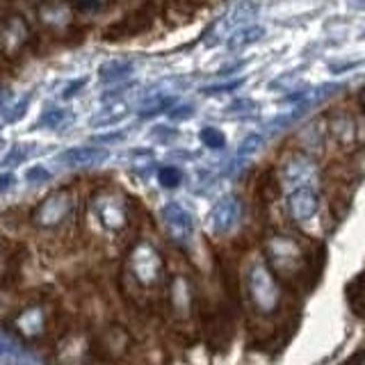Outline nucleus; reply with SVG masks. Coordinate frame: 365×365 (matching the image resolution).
I'll return each mask as SVG.
<instances>
[{
  "instance_id": "f257e3e1",
  "label": "nucleus",
  "mask_w": 365,
  "mask_h": 365,
  "mask_svg": "<svg viewBox=\"0 0 365 365\" xmlns=\"http://www.w3.org/2000/svg\"><path fill=\"white\" fill-rule=\"evenodd\" d=\"M247 290L251 302H254L256 311L262 315H272L279 308L281 292L279 285L274 281L272 272L262 265V262H254L247 272Z\"/></svg>"
},
{
  "instance_id": "f03ea898",
  "label": "nucleus",
  "mask_w": 365,
  "mask_h": 365,
  "mask_svg": "<svg viewBox=\"0 0 365 365\" xmlns=\"http://www.w3.org/2000/svg\"><path fill=\"white\" fill-rule=\"evenodd\" d=\"M130 269L142 285H155L163 279V256L148 242H140L130 251Z\"/></svg>"
},
{
  "instance_id": "7ed1b4c3",
  "label": "nucleus",
  "mask_w": 365,
  "mask_h": 365,
  "mask_svg": "<svg viewBox=\"0 0 365 365\" xmlns=\"http://www.w3.org/2000/svg\"><path fill=\"white\" fill-rule=\"evenodd\" d=\"M267 258L281 274H294L304 265V251L288 235H274L267 242Z\"/></svg>"
},
{
  "instance_id": "20e7f679",
  "label": "nucleus",
  "mask_w": 365,
  "mask_h": 365,
  "mask_svg": "<svg viewBox=\"0 0 365 365\" xmlns=\"http://www.w3.org/2000/svg\"><path fill=\"white\" fill-rule=\"evenodd\" d=\"M163 224L169 237L178 245H190L194 235V220L180 203H167L163 208Z\"/></svg>"
},
{
  "instance_id": "39448f33",
  "label": "nucleus",
  "mask_w": 365,
  "mask_h": 365,
  "mask_svg": "<svg viewBox=\"0 0 365 365\" xmlns=\"http://www.w3.org/2000/svg\"><path fill=\"white\" fill-rule=\"evenodd\" d=\"M94 212L101 220L103 226L117 228L125 226V220H128V210H125V201L121 197H114V194H101V197L94 201Z\"/></svg>"
},
{
  "instance_id": "423d86ee",
  "label": "nucleus",
  "mask_w": 365,
  "mask_h": 365,
  "mask_svg": "<svg viewBox=\"0 0 365 365\" xmlns=\"http://www.w3.org/2000/svg\"><path fill=\"white\" fill-rule=\"evenodd\" d=\"M71 208H73V199L68 197V192H57L46 199L41 203V208L34 212V222L41 226H55L62 220H66Z\"/></svg>"
},
{
  "instance_id": "0eeeda50",
  "label": "nucleus",
  "mask_w": 365,
  "mask_h": 365,
  "mask_svg": "<svg viewBox=\"0 0 365 365\" xmlns=\"http://www.w3.org/2000/svg\"><path fill=\"white\" fill-rule=\"evenodd\" d=\"M237 222H240V203H237L235 197L222 199L210 210V217H208V224L212 228V233H217V235L231 233L233 228L237 226Z\"/></svg>"
},
{
  "instance_id": "6e6552de",
  "label": "nucleus",
  "mask_w": 365,
  "mask_h": 365,
  "mask_svg": "<svg viewBox=\"0 0 365 365\" xmlns=\"http://www.w3.org/2000/svg\"><path fill=\"white\" fill-rule=\"evenodd\" d=\"M281 176H283L285 185H290L294 190H302V187H308V182H311L313 178H317V169H315L311 158L294 155L285 163Z\"/></svg>"
},
{
  "instance_id": "1a4fd4ad",
  "label": "nucleus",
  "mask_w": 365,
  "mask_h": 365,
  "mask_svg": "<svg viewBox=\"0 0 365 365\" xmlns=\"http://www.w3.org/2000/svg\"><path fill=\"white\" fill-rule=\"evenodd\" d=\"M317 194L311 187H302V190H292L290 197H288V212L294 222H308L313 220L315 212H317Z\"/></svg>"
},
{
  "instance_id": "9d476101",
  "label": "nucleus",
  "mask_w": 365,
  "mask_h": 365,
  "mask_svg": "<svg viewBox=\"0 0 365 365\" xmlns=\"http://www.w3.org/2000/svg\"><path fill=\"white\" fill-rule=\"evenodd\" d=\"M108 158L106 148H98V146H78L71 148V151L62 153V163L68 167H91V165H98L103 160Z\"/></svg>"
},
{
  "instance_id": "9b49d317",
  "label": "nucleus",
  "mask_w": 365,
  "mask_h": 365,
  "mask_svg": "<svg viewBox=\"0 0 365 365\" xmlns=\"http://www.w3.org/2000/svg\"><path fill=\"white\" fill-rule=\"evenodd\" d=\"M169 297H171V308L176 311V315L187 317L190 308H192V290H190V283L185 277H174Z\"/></svg>"
},
{
  "instance_id": "f8f14e48",
  "label": "nucleus",
  "mask_w": 365,
  "mask_h": 365,
  "mask_svg": "<svg viewBox=\"0 0 365 365\" xmlns=\"http://www.w3.org/2000/svg\"><path fill=\"white\" fill-rule=\"evenodd\" d=\"M262 34H265V28L260 26H247L242 30L235 32V37L228 39V48L231 51H240V48H247L249 43H256Z\"/></svg>"
},
{
  "instance_id": "ddd939ff",
  "label": "nucleus",
  "mask_w": 365,
  "mask_h": 365,
  "mask_svg": "<svg viewBox=\"0 0 365 365\" xmlns=\"http://www.w3.org/2000/svg\"><path fill=\"white\" fill-rule=\"evenodd\" d=\"M331 133L338 140V144L347 146L354 142V121L347 117V114H340L334 121H331Z\"/></svg>"
},
{
  "instance_id": "4468645a",
  "label": "nucleus",
  "mask_w": 365,
  "mask_h": 365,
  "mask_svg": "<svg viewBox=\"0 0 365 365\" xmlns=\"http://www.w3.org/2000/svg\"><path fill=\"white\" fill-rule=\"evenodd\" d=\"M16 327L23 331L26 336H34L41 331V313L37 311V308H30V311L23 313L19 319H16Z\"/></svg>"
},
{
  "instance_id": "2eb2a0df",
  "label": "nucleus",
  "mask_w": 365,
  "mask_h": 365,
  "mask_svg": "<svg viewBox=\"0 0 365 365\" xmlns=\"http://www.w3.org/2000/svg\"><path fill=\"white\" fill-rule=\"evenodd\" d=\"M201 142L205 146H210V148H224L226 146V137L222 130H217V128H203L201 130Z\"/></svg>"
},
{
  "instance_id": "dca6fc26",
  "label": "nucleus",
  "mask_w": 365,
  "mask_h": 365,
  "mask_svg": "<svg viewBox=\"0 0 365 365\" xmlns=\"http://www.w3.org/2000/svg\"><path fill=\"white\" fill-rule=\"evenodd\" d=\"M158 178H160V182H163L165 187H176L180 182V178H182V174L176 167H163V169H160Z\"/></svg>"
},
{
  "instance_id": "f3484780",
  "label": "nucleus",
  "mask_w": 365,
  "mask_h": 365,
  "mask_svg": "<svg viewBox=\"0 0 365 365\" xmlns=\"http://www.w3.org/2000/svg\"><path fill=\"white\" fill-rule=\"evenodd\" d=\"M262 146V137L260 135H249V137H245V142L242 144H240V155H254L256 151H258V148Z\"/></svg>"
},
{
  "instance_id": "a211bd4d",
  "label": "nucleus",
  "mask_w": 365,
  "mask_h": 365,
  "mask_svg": "<svg viewBox=\"0 0 365 365\" xmlns=\"http://www.w3.org/2000/svg\"><path fill=\"white\" fill-rule=\"evenodd\" d=\"M28 178H37V180H46V178H48V171H46V169H41V167H37V169H30V174H28Z\"/></svg>"
},
{
  "instance_id": "6ab92c4d",
  "label": "nucleus",
  "mask_w": 365,
  "mask_h": 365,
  "mask_svg": "<svg viewBox=\"0 0 365 365\" xmlns=\"http://www.w3.org/2000/svg\"><path fill=\"white\" fill-rule=\"evenodd\" d=\"M11 180H14V178H11L9 174H5V176H0V192H3V190H7V187L11 185Z\"/></svg>"
},
{
  "instance_id": "aec40b11",
  "label": "nucleus",
  "mask_w": 365,
  "mask_h": 365,
  "mask_svg": "<svg viewBox=\"0 0 365 365\" xmlns=\"http://www.w3.org/2000/svg\"><path fill=\"white\" fill-rule=\"evenodd\" d=\"M363 103H365V91H363Z\"/></svg>"
},
{
  "instance_id": "412c9836",
  "label": "nucleus",
  "mask_w": 365,
  "mask_h": 365,
  "mask_svg": "<svg viewBox=\"0 0 365 365\" xmlns=\"http://www.w3.org/2000/svg\"><path fill=\"white\" fill-rule=\"evenodd\" d=\"M361 365H365V361H363V363H361Z\"/></svg>"
}]
</instances>
